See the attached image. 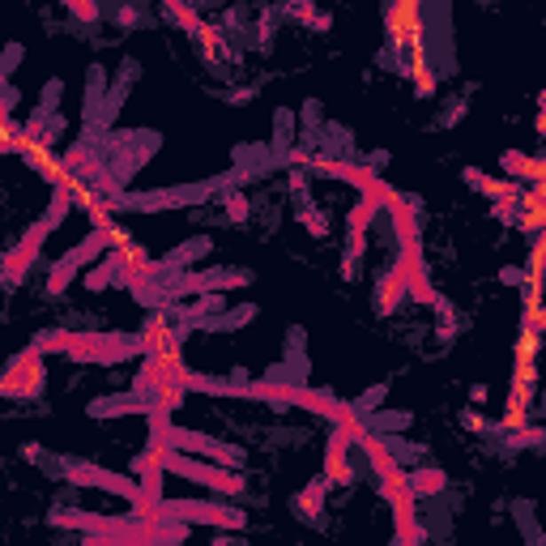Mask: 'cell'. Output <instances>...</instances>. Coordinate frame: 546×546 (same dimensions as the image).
<instances>
[{"label":"cell","instance_id":"obj_1","mask_svg":"<svg viewBox=\"0 0 546 546\" xmlns=\"http://www.w3.org/2000/svg\"><path fill=\"white\" fill-rule=\"evenodd\" d=\"M162 470H167V474H184V479H193V482H205V487H214L222 495H240L243 491V479L235 470H218V465H201V461L179 457L171 444H167V453H162Z\"/></svg>","mask_w":546,"mask_h":546},{"label":"cell","instance_id":"obj_2","mask_svg":"<svg viewBox=\"0 0 546 546\" xmlns=\"http://www.w3.org/2000/svg\"><path fill=\"white\" fill-rule=\"evenodd\" d=\"M39 389H44V350L30 346L9 363V372L0 376V393L4 397H35Z\"/></svg>","mask_w":546,"mask_h":546},{"label":"cell","instance_id":"obj_3","mask_svg":"<svg viewBox=\"0 0 546 546\" xmlns=\"http://www.w3.org/2000/svg\"><path fill=\"white\" fill-rule=\"evenodd\" d=\"M167 521H205L218 529H243V512L226 508V503H188V500H162L158 508Z\"/></svg>","mask_w":546,"mask_h":546},{"label":"cell","instance_id":"obj_4","mask_svg":"<svg viewBox=\"0 0 546 546\" xmlns=\"http://www.w3.org/2000/svg\"><path fill=\"white\" fill-rule=\"evenodd\" d=\"M384 500L393 503V521H397V542H423V525H418V495L410 487H384Z\"/></svg>","mask_w":546,"mask_h":546},{"label":"cell","instance_id":"obj_5","mask_svg":"<svg viewBox=\"0 0 546 546\" xmlns=\"http://www.w3.org/2000/svg\"><path fill=\"white\" fill-rule=\"evenodd\" d=\"M65 479L77 482V487H103V491H111V495H124V500H132V495H137V482H132V479H120V474H111V470H99V465H68Z\"/></svg>","mask_w":546,"mask_h":546},{"label":"cell","instance_id":"obj_6","mask_svg":"<svg viewBox=\"0 0 546 546\" xmlns=\"http://www.w3.org/2000/svg\"><path fill=\"white\" fill-rule=\"evenodd\" d=\"M103 243H107V235H103V231H94V235H90V240L82 243V248H73L65 261H56L51 278H47V290H51V295H60V290H65V286L73 282V273H77V269H82V265H86L90 257H94V252L103 248Z\"/></svg>","mask_w":546,"mask_h":546},{"label":"cell","instance_id":"obj_7","mask_svg":"<svg viewBox=\"0 0 546 546\" xmlns=\"http://www.w3.org/2000/svg\"><path fill=\"white\" fill-rule=\"evenodd\" d=\"M56 226H60V222H56V218H51V214H47V218L39 222V226H35V231H30V235H26V240H22V248L4 257V278H13V282H18V278H22V273H26V265H30V257H35V252L44 248V240H47V235H51V231H56Z\"/></svg>","mask_w":546,"mask_h":546},{"label":"cell","instance_id":"obj_8","mask_svg":"<svg viewBox=\"0 0 546 546\" xmlns=\"http://www.w3.org/2000/svg\"><path fill=\"white\" fill-rule=\"evenodd\" d=\"M359 444H363L368 461L376 465V474L384 479V487H410V474H401V465L393 461V453H389V444H384V439L368 431V436L359 439Z\"/></svg>","mask_w":546,"mask_h":546},{"label":"cell","instance_id":"obj_9","mask_svg":"<svg viewBox=\"0 0 546 546\" xmlns=\"http://www.w3.org/2000/svg\"><path fill=\"white\" fill-rule=\"evenodd\" d=\"M167 444L179 448V453H205V457H218L226 465H235V453H226L218 439L210 436H197V431H179V427H167Z\"/></svg>","mask_w":546,"mask_h":546},{"label":"cell","instance_id":"obj_10","mask_svg":"<svg viewBox=\"0 0 546 546\" xmlns=\"http://www.w3.org/2000/svg\"><path fill=\"white\" fill-rule=\"evenodd\" d=\"M350 436H342V431H333V439H328V453H325V482H333V487H346V482H354V470H350Z\"/></svg>","mask_w":546,"mask_h":546},{"label":"cell","instance_id":"obj_11","mask_svg":"<svg viewBox=\"0 0 546 546\" xmlns=\"http://www.w3.org/2000/svg\"><path fill=\"white\" fill-rule=\"evenodd\" d=\"M401 295H406V273H401V265H393V273L380 286V312H393V304Z\"/></svg>","mask_w":546,"mask_h":546},{"label":"cell","instance_id":"obj_12","mask_svg":"<svg viewBox=\"0 0 546 546\" xmlns=\"http://www.w3.org/2000/svg\"><path fill=\"white\" fill-rule=\"evenodd\" d=\"M503 167H508V175H525V179L542 184V162H538V158H525V154H503Z\"/></svg>","mask_w":546,"mask_h":546},{"label":"cell","instance_id":"obj_13","mask_svg":"<svg viewBox=\"0 0 546 546\" xmlns=\"http://www.w3.org/2000/svg\"><path fill=\"white\" fill-rule=\"evenodd\" d=\"M521 226H525V231H538V226H542V184H534V193L525 197Z\"/></svg>","mask_w":546,"mask_h":546},{"label":"cell","instance_id":"obj_14","mask_svg":"<svg viewBox=\"0 0 546 546\" xmlns=\"http://www.w3.org/2000/svg\"><path fill=\"white\" fill-rule=\"evenodd\" d=\"M410 491L415 495H436V491H444V474L439 470H418L415 479H410Z\"/></svg>","mask_w":546,"mask_h":546},{"label":"cell","instance_id":"obj_15","mask_svg":"<svg viewBox=\"0 0 546 546\" xmlns=\"http://www.w3.org/2000/svg\"><path fill=\"white\" fill-rule=\"evenodd\" d=\"M320 503H325V482H312L304 495H299V508H304V517H316V512H320Z\"/></svg>","mask_w":546,"mask_h":546},{"label":"cell","instance_id":"obj_16","mask_svg":"<svg viewBox=\"0 0 546 546\" xmlns=\"http://www.w3.org/2000/svg\"><path fill=\"white\" fill-rule=\"evenodd\" d=\"M376 210H380V205H376V201H359V210H350V231H368V222L376 218Z\"/></svg>","mask_w":546,"mask_h":546},{"label":"cell","instance_id":"obj_17","mask_svg":"<svg viewBox=\"0 0 546 546\" xmlns=\"http://www.w3.org/2000/svg\"><path fill=\"white\" fill-rule=\"evenodd\" d=\"M65 9H68V13H77L82 22H94V18H99V9H94V0H65Z\"/></svg>","mask_w":546,"mask_h":546},{"label":"cell","instance_id":"obj_18","mask_svg":"<svg viewBox=\"0 0 546 546\" xmlns=\"http://www.w3.org/2000/svg\"><path fill=\"white\" fill-rule=\"evenodd\" d=\"M226 205H231L226 214H231V218H235V222H243V218H248V197H243V193H235V197L226 201Z\"/></svg>","mask_w":546,"mask_h":546},{"label":"cell","instance_id":"obj_19","mask_svg":"<svg viewBox=\"0 0 546 546\" xmlns=\"http://www.w3.org/2000/svg\"><path fill=\"white\" fill-rule=\"evenodd\" d=\"M304 222H307V226H312V231H316V235H325V218H320V214H312V210H304Z\"/></svg>","mask_w":546,"mask_h":546}]
</instances>
